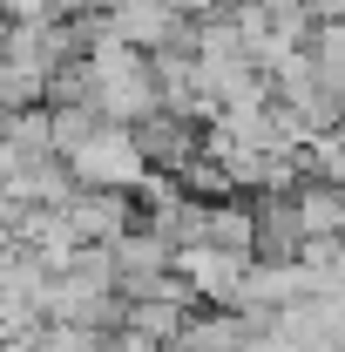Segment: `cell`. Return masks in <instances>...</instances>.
I'll list each match as a JSON object with an SVG mask.
<instances>
[{"instance_id":"obj_1","label":"cell","mask_w":345,"mask_h":352,"mask_svg":"<svg viewBox=\"0 0 345 352\" xmlns=\"http://www.w3.org/2000/svg\"><path fill=\"white\" fill-rule=\"evenodd\" d=\"M68 163H75V176L95 183V190H142V176H149V156H142L135 129L129 122H109V116H102V129L88 135Z\"/></svg>"},{"instance_id":"obj_2","label":"cell","mask_w":345,"mask_h":352,"mask_svg":"<svg viewBox=\"0 0 345 352\" xmlns=\"http://www.w3.org/2000/svg\"><path fill=\"white\" fill-rule=\"evenodd\" d=\"M129 223H135V190H95V183H82L75 204H68V230L82 244H115Z\"/></svg>"}]
</instances>
